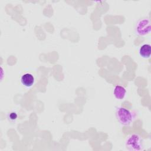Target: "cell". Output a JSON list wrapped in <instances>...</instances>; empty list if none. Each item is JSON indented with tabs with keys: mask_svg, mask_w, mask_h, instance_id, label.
I'll use <instances>...</instances> for the list:
<instances>
[{
	"mask_svg": "<svg viewBox=\"0 0 151 151\" xmlns=\"http://www.w3.org/2000/svg\"><path fill=\"white\" fill-rule=\"evenodd\" d=\"M22 85L26 88H31L35 83V77L31 73L24 74L20 79Z\"/></svg>",
	"mask_w": 151,
	"mask_h": 151,
	"instance_id": "4",
	"label": "cell"
},
{
	"mask_svg": "<svg viewBox=\"0 0 151 151\" xmlns=\"http://www.w3.org/2000/svg\"><path fill=\"white\" fill-rule=\"evenodd\" d=\"M18 113L15 110L11 111L10 112L8 113V114L7 115V118H8V121L12 123H15V122L18 119Z\"/></svg>",
	"mask_w": 151,
	"mask_h": 151,
	"instance_id": "7",
	"label": "cell"
},
{
	"mask_svg": "<svg viewBox=\"0 0 151 151\" xmlns=\"http://www.w3.org/2000/svg\"><path fill=\"white\" fill-rule=\"evenodd\" d=\"M139 53L143 58H149L151 54V46L149 44H145L141 45L139 50Z\"/></svg>",
	"mask_w": 151,
	"mask_h": 151,
	"instance_id": "6",
	"label": "cell"
},
{
	"mask_svg": "<svg viewBox=\"0 0 151 151\" xmlns=\"http://www.w3.org/2000/svg\"><path fill=\"white\" fill-rule=\"evenodd\" d=\"M126 148L130 151H140L143 150V140L137 134L129 135L125 140Z\"/></svg>",
	"mask_w": 151,
	"mask_h": 151,
	"instance_id": "2",
	"label": "cell"
},
{
	"mask_svg": "<svg viewBox=\"0 0 151 151\" xmlns=\"http://www.w3.org/2000/svg\"><path fill=\"white\" fill-rule=\"evenodd\" d=\"M113 94L117 100H122L126 97V90L121 85H116L113 90Z\"/></svg>",
	"mask_w": 151,
	"mask_h": 151,
	"instance_id": "5",
	"label": "cell"
},
{
	"mask_svg": "<svg viewBox=\"0 0 151 151\" xmlns=\"http://www.w3.org/2000/svg\"><path fill=\"white\" fill-rule=\"evenodd\" d=\"M115 114L119 122L124 126H130L136 117L135 112L122 106L116 108Z\"/></svg>",
	"mask_w": 151,
	"mask_h": 151,
	"instance_id": "1",
	"label": "cell"
},
{
	"mask_svg": "<svg viewBox=\"0 0 151 151\" xmlns=\"http://www.w3.org/2000/svg\"><path fill=\"white\" fill-rule=\"evenodd\" d=\"M134 30L135 34L137 36L144 37L149 35L151 31L150 19L146 17L139 19L135 23Z\"/></svg>",
	"mask_w": 151,
	"mask_h": 151,
	"instance_id": "3",
	"label": "cell"
}]
</instances>
